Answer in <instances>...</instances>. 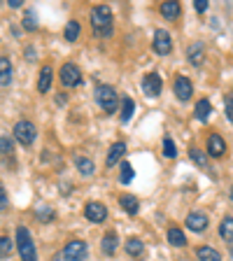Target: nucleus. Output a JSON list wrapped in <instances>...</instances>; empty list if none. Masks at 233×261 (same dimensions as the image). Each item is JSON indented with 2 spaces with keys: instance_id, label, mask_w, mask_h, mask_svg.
Instances as JSON below:
<instances>
[{
  "instance_id": "nucleus-1",
  "label": "nucleus",
  "mask_w": 233,
  "mask_h": 261,
  "mask_svg": "<svg viewBox=\"0 0 233 261\" xmlns=\"http://www.w3.org/2000/svg\"><path fill=\"white\" fill-rule=\"evenodd\" d=\"M91 28L98 38L112 35V10L108 5H96L91 10Z\"/></svg>"
},
{
  "instance_id": "nucleus-2",
  "label": "nucleus",
  "mask_w": 233,
  "mask_h": 261,
  "mask_svg": "<svg viewBox=\"0 0 233 261\" xmlns=\"http://www.w3.org/2000/svg\"><path fill=\"white\" fill-rule=\"evenodd\" d=\"M16 250L21 254V261H38L35 245H33V238L26 226H16Z\"/></svg>"
},
{
  "instance_id": "nucleus-3",
  "label": "nucleus",
  "mask_w": 233,
  "mask_h": 261,
  "mask_svg": "<svg viewBox=\"0 0 233 261\" xmlns=\"http://www.w3.org/2000/svg\"><path fill=\"white\" fill-rule=\"evenodd\" d=\"M87 254H89L87 243H82V240H70L54 261H87Z\"/></svg>"
},
{
  "instance_id": "nucleus-4",
  "label": "nucleus",
  "mask_w": 233,
  "mask_h": 261,
  "mask_svg": "<svg viewBox=\"0 0 233 261\" xmlns=\"http://www.w3.org/2000/svg\"><path fill=\"white\" fill-rule=\"evenodd\" d=\"M96 103L103 108V112L112 114L114 110H117V105H119V98H117V91H114L112 87H108V84H98L96 87Z\"/></svg>"
},
{
  "instance_id": "nucleus-5",
  "label": "nucleus",
  "mask_w": 233,
  "mask_h": 261,
  "mask_svg": "<svg viewBox=\"0 0 233 261\" xmlns=\"http://www.w3.org/2000/svg\"><path fill=\"white\" fill-rule=\"evenodd\" d=\"M35 136H38V130H35V124H33V121L21 119L14 124V138L21 142L23 147L33 145V142H35Z\"/></svg>"
},
{
  "instance_id": "nucleus-6",
  "label": "nucleus",
  "mask_w": 233,
  "mask_h": 261,
  "mask_svg": "<svg viewBox=\"0 0 233 261\" xmlns=\"http://www.w3.org/2000/svg\"><path fill=\"white\" fill-rule=\"evenodd\" d=\"M61 84L63 87H77V84H82V72L75 63H63V68H61Z\"/></svg>"
},
{
  "instance_id": "nucleus-7",
  "label": "nucleus",
  "mask_w": 233,
  "mask_h": 261,
  "mask_svg": "<svg viewBox=\"0 0 233 261\" xmlns=\"http://www.w3.org/2000/svg\"><path fill=\"white\" fill-rule=\"evenodd\" d=\"M163 89V80L157 75V72H149V75H145V80H142V91L147 93L149 98H157L159 93H161Z\"/></svg>"
},
{
  "instance_id": "nucleus-8",
  "label": "nucleus",
  "mask_w": 233,
  "mask_h": 261,
  "mask_svg": "<svg viewBox=\"0 0 233 261\" xmlns=\"http://www.w3.org/2000/svg\"><path fill=\"white\" fill-rule=\"evenodd\" d=\"M152 47H154V51H157L159 56L170 54V49H173V42H170L168 31H157V33H154V42H152Z\"/></svg>"
},
{
  "instance_id": "nucleus-9",
  "label": "nucleus",
  "mask_w": 233,
  "mask_h": 261,
  "mask_svg": "<svg viewBox=\"0 0 233 261\" xmlns=\"http://www.w3.org/2000/svg\"><path fill=\"white\" fill-rule=\"evenodd\" d=\"M84 215H87L89 222H105V219H108V207H105L103 203L91 201L84 205Z\"/></svg>"
},
{
  "instance_id": "nucleus-10",
  "label": "nucleus",
  "mask_w": 233,
  "mask_h": 261,
  "mask_svg": "<svg viewBox=\"0 0 233 261\" xmlns=\"http://www.w3.org/2000/svg\"><path fill=\"white\" fill-rule=\"evenodd\" d=\"M191 93H194V87H191L189 77H185V75L175 77V96H177L179 100H189Z\"/></svg>"
},
{
  "instance_id": "nucleus-11",
  "label": "nucleus",
  "mask_w": 233,
  "mask_h": 261,
  "mask_svg": "<svg viewBox=\"0 0 233 261\" xmlns=\"http://www.w3.org/2000/svg\"><path fill=\"white\" fill-rule=\"evenodd\" d=\"M185 224L194 231V233H203V231L208 228V217L203 215V212H189L187 219H185Z\"/></svg>"
},
{
  "instance_id": "nucleus-12",
  "label": "nucleus",
  "mask_w": 233,
  "mask_h": 261,
  "mask_svg": "<svg viewBox=\"0 0 233 261\" xmlns=\"http://www.w3.org/2000/svg\"><path fill=\"white\" fill-rule=\"evenodd\" d=\"M224 152H226V142H224L222 136L215 133V136L208 138V154H210V156L219 159V156H224Z\"/></svg>"
},
{
  "instance_id": "nucleus-13",
  "label": "nucleus",
  "mask_w": 233,
  "mask_h": 261,
  "mask_svg": "<svg viewBox=\"0 0 233 261\" xmlns=\"http://www.w3.org/2000/svg\"><path fill=\"white\" fill-rule=\"evenodd\" d=\"M187 56H189V61L194 65H201L203 59H205V49H203L201 42H194V44H189V49H187Z\"/></svg>"
},
{
  "instance_id": "nucleus-14",
  "label": "nucleus",
  "mask_w": 233,
  "mask_h": 261,
  "mask_svg": "<svg viewBox=\"0 0 233 261\" xmlns=\"http://www.w3.org/2000/svg\"><path fill=\"white\" fill-rule=\"evenodd\" d=\"M75 166H77V170H80L84 177H91V175L96 173L93 161H91V159H87V156H75Z\"/></svg>"
},
{
  "instance_id": "nucleus-15",
  "label": "nucleus",
  "mask_w": 233,
  "mask_h": 261,
  "mask_svg": "<svg viewBox=\"0 0 233 261\" xmlns=\"http://www.w3.org/2000/svg\"><path fill=\"white\" fill-rule=\"evenodd\" d=\"M119 205L124 207L128 215H136V212L140 210V203H138V198H136V196H131V194L119 196Z\"/></svg>"
},
{
  "instance_id": "nucleus-16",
  "label": "nucleus",
  "mask_w": 233,
  "mask_h": 261,
  "mask_svg": "<svg viewBox=\"0 0 233 261\" xmlns=\"http://www.w3.org/2000/svg\"><path fill=\"white\" fill-rule=\"evenodd\" d=\"M12 82V63L7 56H0V84L7 87Z\"/></svg>"
},
{
  "instance_id": "nucleus-17",
  "label": "nucleus",
  "mask_w": 233,
  "mask_h": 261,
  "mask_svg": "<svg viewBox=\"0 0 233 261\" xmlns=\"http://www.w3.org/2000/svg\"><path fill=\"white\" fill-rule=\"evenodd\" d=\"M51 68L49 65H44L42 70H40V80H38V91L40 93H47L49 91V87H51Z\"/></svg>"
},
{
  "instance_id": "nucleus-18",
  "label": "nucleus",
  "mask_w": 233,
  "mask_h": 261,
  "mask_svg": "<svg viewBox=\"0 0 233 261\" xmlns=\"http://www.w3.org/2000/svg\"><path fill=\"white\" fill-rule=\"evenodd\" d=\"M210 112H212V105H210V100H208V98H203V100H198V103H196L194 114H196V119H198V121H205L208 117H210Z\"/></svg>"
},
{
  "instance_id": "nucleus-19",
  "label": "nucleus",
  "mask_w": 233,
  "mask_h": 261,
  "mask_svg": "<svg viewBox=\"0 0 233 261\" xmlns=\"http://www.w3.org/2000/svg\"><path fill=\"white\" fill-rule=\"evenodd\" d=\"M124 152H126V145L124 142H114L112 147H110V154H108V166H114V163H119V159L124 156Z\"/></svg>"
},
{
  "instance_id": "nucleus-20",
  "label": "nucleus",
  "mask_w": 233,
  "mask_h": 261,
  "mask_svg": "<svg viewBox=\"0 0 233 261\" xmlns=\"http://www.w3.org/2000/svg\"><path fill=\"white\" fill-rule=\"evenodd\" d=\"M126 252H128L131 256H142L145 254V245H142V240L140 238H128L126 240Z\"/></svg>"
},
{
  "instance_id": "nucleus-21",
  "label": "nucleus",
  "mask_w": 233,
  "mask_h": 261,
  "mask_svg": "<svg viewBox=\"0 0 233 261\" xmlns=\"http://www.w3.org/2000/svg\"><path fill=\"white\" fill-rule=\"evenodd\" d=\"M117 245H119V238H117V233H108L103 238V245H100V250L105 252V254H114L117 252Z\"/></svg>"
},
{
  "instance_id": "nucleus-22",
  "label": "nucleus",
  "mask_w": 233,
  "mask_h": 261,
  "mask_svg": "<svg viewBox=\"0 0 233 261\" xmlns=\"http://www.w3.org/2000/svg\"><path fill=\"white\" fill-rule=\"evenodd\" d=\"M161 14L168 19V21H175L179 16V3H163L161 5Z\"/></svg>"
},
{
  "instance_id": "nucleus-23",
  "label": "nucleus",
  "mask_w": 233,
  "mask_h": 261,
  "mask_svg": "<svg viewBox=\"0 0 233 261\" xmlns=\"http://www.w3.org/2000/svg\"><path fill=\"white\" fill-rule=\"evenodd\" d=\"M168 243L175 245V247H185L187 238H185V233H182L177 226H173V228H168Z\"/></svg>"
},
{
  "instance_id": "nucleus-24",
  "label": "nucleus",
  "mask_w": 233,
  "mask_h": 261,
  "mask_svg": "<svg viewBox=\"0 0 233 261\" xmlns=\"http://www.w3.org/2000/svg\"><path fill=\"white\" fill-rule=\"evenodd\" d=\"M63 35H65V40H68V42H75V40H77V35H80V21H75V19H70V21L65 23V31H63Z\"/></svg>"
},
{
  "instance_id": "nucleus-25",
  "label": "nucleus",
  "mask_w": 233,
  "mask_h": 261,
  "mask_svg": "<svg viewBox=\"0 0 233 261\" xmlns=\"http://www.w3.org/2000/svg\"><path fill=\"white\" fill-rule=\"evenodd\" d=\"M133 110H136V103L131 100V98H124L121 100V121H131V117H133Z\"/></svg>"
},
{
  "instance_id": "nucleus-26",
  "label": "nucleus",
  "mask_w": 233,
  "mask_h": 261,
  "mask_svg": "<svg viewBox=\"0 0 233 261\" xmlns=\"http://www.w3.org/2000/svg\"><path fill=\"white\" fill-rule=\"evenodd\" d=\"M198 259L201 261H222V254L212 247H198Z\"/></svg>"
},
{
  "instance_id": "nucleus-27",
  "label": "nucleus",
  "mask_w": 233,
  "mask_h": 261,
  "mask_svg": "<svg viewBox=\"0 0 233 261\" xmlns=\"http://www.w3.org/2000/svg\"><path fill=\"white\" fill-rule=\"evenodd\" d=\"M219 233H222L224 240H233V217H224V219H222Z\"/></svg>"
},
{
  "instance_id": "nucleus-28",
  "label": "nucleus",
  "mask_w": 233,
  "mask_h": 261,
  "mask_svg": "<svg viewBox=\"0 0 233 261\" xmlns=\"http://www.w3.org/2000/svg\"><path fill=\"white\" fill-rule=\"evenodd\" d=\"M12 250H14V243L10 240V236H0V259L10 256Z\"/></svg>"
},
{
  "instance_id": "nucleus-29",
  "label": "nucleus",
  "mask_w": 233,
  "mask_h": 261,
  "mask_svg": "<svg viewBox=\"0 0 233 261\" xmlns=\"http://www.w3.org/2000/svg\"><path fill=\"white\" fill-rule=\"evenodd\" d=\"M131 179H133V166L131 163H121V173H119V182L121 185H128Z\"/></svg>"
},
{
  "instance_id": "nucleus-30",
  "label": "nucleus",
  "mask_w": 233,
  "mask_h": 261,
  "mask_svg": "<svg viewBox=\"0 0 233 261\" xmlns=\"http://www.w3.org/2000/svg\"><path fill=\"white\" fill-rule=\"evenodd\" d=\"M12 152H14V145H12L10 138H0V154L3 156H12Z\"/></svg>"
},
{
  "instance_id": "nucleus-31",
  "label": "nucleus",
  "mask_w": 233,
  "mask_h": 261,
  "mask_svg": "<svg viewBox=\"0 0 233 261\" xmlns=\"http://www.w3.org/2000/svg\"><path fill=\"white\" fill-rule=\"evenodd\" d=\"M23 28H26V31H35V28H38V21H35V14H33V12L23 14Z\"/></svg>"
},
{
  "instance_id": "nucleus-32",
  "label": "nucleus",
  "mask_w": 233,
  "mask_h": 261,
  "mask_svg": "<svg viewBox=\"0 0 233 261\" xmlns=\"http://www.w3.org/2000/svg\"><path fill=\"white\" fill-rule=\"evenodd\" d=\"M191 159H194L201 168H208V159H205V154H203L201 149H196V147H194V149H191Z\"/></svg>"
},
{
  "instance_id": "nucleus-33",
  "label": "nucleus",
  "mask_w": 233,
  "mask_h": 261,
  "mask_svg": "<svg viewBox=\"0 0 233 261\" xmlns=\"http://www.w3.org/2000/svg\"><path fill=\"white\" fill-rule=\"evenodd\" d=\"M163 154H166L168 159H173L175 154H177V149H175V142L170 140V138H166V140H163Z\"/></svg>"
},
{
  "instance_id": "nucleus-34",
  "label": "nucleus",
  "mask_w": 233,
  "mask_h": 261,
  "mask_svg": "<svg viewBox=\"0 0 233 261\" xmlns=\"http://www.w3.org/2000/svg\"><path fill=\"white\" fill-rule=\"evenodd\" d=\"M224 103H226V117H228V121H233V93H226V96H224Z\"/></svg>"
},
{
  "instance_id": "nucleus-35",
  "label": "nucleus",
  "mask_w": 233,
  "mask_h": 261,
  "mask_svg": "<svg viewBox=\"0 0 233 261\" xmlns=\"http://www.w3.org/2000/svg\"><path fill=\"white\" fill-rule=\"evenodd\" d=\"M38 217L42 219V222H44V219H54V210H51V207H47V210H40Z\"/></svg>"
},
{
  "instance_id": "nucleus-36",
  "label": "nucleus",
  "mask_w": 233,
  "mask_h": 261,
  "mask_svg": "<svg viewBox=\"0 0 233 261\" xmlns=\"http://www.w3.org/2000/svg\"><path fill=\"white\" fill-rule=\"evenodd\" d=\"M7 207V194H5V187L0 185V210H5Z\"/></svg>"
},
{
  "instance_id": "nucleus-37",
  "label": "nucleus",
  "mask_w": 233,
  "mask_h": 261,
  "mask_svg": "<svg viewBox=\"0 0 233 261\" xmlns=\"http://www.w3.org/2000/svg\"><path fill=\"white\" fill-rule=\"evenodd\" d=\"M194 7H196L198 12H205V10H208V0H196Z\"/></svg>"
},
{
  "instance_id": "nucleus-38",
  "label": "nucleus",
  "mask_w": 233,
  "mask_h": 261,
  "mask_svg": "<svg viewBox=\"0 0 233 261\" xmlns=\"http://www.w3.org/2000/svg\"><path fill=\"white\" fill-rule=\"evenodd\" d=\"M21 3H23V0H10L7 5H10V7H14V10H16V7H21Z\"/></svg>"
},
{
  "instance_id": "nucleus-39",
  "label": "nucleus",
  "mask_w": 233,
  "mask_h": 261,
  "mask_svg": "<svg viewBox=\"0 0 233 261\" xmlns=\"http://www.w3.org/2000/svg\"><path fill=\"white\" fill-rule=\"evenodd\" d=\"M228 196H231V201H233V187H231V194H228Z\"/></svg>"
}]
</instances>
